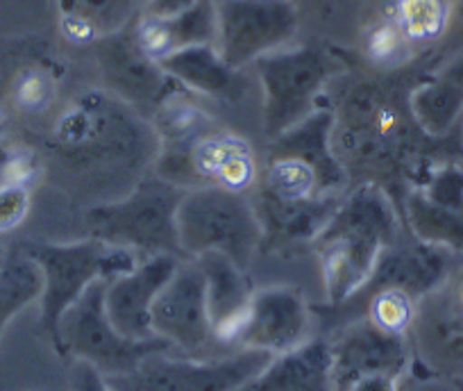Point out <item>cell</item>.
Listing matches in <instances>:
<instances>
[{"label":"cell","mask_w":463,"mask_h":391,"mask_svg":"<svg viewBox=\"0 0 463 391\" xmlns=\"http://www.w3.org/2000/svg\"><path fill=\"white\" fill-rule=\"evenodd\" d=\"M329 128L332 117L316 114L279 135L255 210L261 228L270 225L282 239H316L338 210L345 176L329 153Z\"/></svg>","instance_id":"6da1fadb"},{"label":"cell","mask_w":463,"mask_h":391,"mask_svg":"<svg viewBox=\"0 0 463 391\" xmlns=\"http://www.w3.org/2000/svg\"><path fill=\"white\" fill-rule=\"evenodd\" d=\"M207 278V308L212 319L213 341L225 355L230 350H243L241 341L250 321V308L255 289L246 278V269L218 251L194 257Z\"/></svg>","instance_id":"8fae6325"},{"label":"cell","mask_w":463,"mask_h":391,"mask_svg":"<svg viewBox=\"0 0 463 391\" xmlns=\"http://www.w3.org/2000/svg\"><path fill=\"white\" fill-rule=\"evenodd\" d=\"M449 317H452V323L463 326V278L454 284L449 293Z\"/></svg>","instance_id":"603a6c76"},{"label":"cell","mask_w":463,"mask_h":391,"mask_svg":"<svg viewBox=\"0 0 463 391\" xmlns=\"http://www.w3.org/2000/svg\"><path fill=\"white\" fill-rule=\"evenodd\" d=\"M273 355L243 348L216 359L175 358L157 353L126 376L107 377L116 391H239L250 385Z\"/></svg>","instance_id":"52a82bcc"},{"label":"cell","mask_w":463,"mask_h":391,"mask_svg":"<svg viewBox=\"0 0 463 391\" xmlns=\"http://www.w3.org/2000/svg\"><path fill=\"white\" fill-rule=\"evenodd\" d=\"M398 380L400 377L391 376H368L362 377L359 382H354L347 391H400Z\"/></svg>","instance_id":"7402d4cb"},{"label":"cell","mask_w":463,"mask_h":391,"mask_svg":"<svg viewBox=\"0 0 463 391\" xmlns=\"http://www.w3.org/2000/svg\"><path fill=\"white\" fill-rule=\"evenodd\" d=\"M5 157H7V148H0V186L7 185L5 182Z\"/></svg>","instance_id":"cb8c5ba5"},{"label":"cell","mask_w":463,"mask_h":391,"mask_svg":"<svg viewBox=\"0 0 463 391\" xmlns=\"http://www.w3.org/2000/svg\"><path fill=\"white\" fill-rule=\"evenodd\" d=\"M52 93H55L52 80L39 69H25L14 82V100L25 112L46 110L52 100Z\"/></svg>","instance_id":"d6986e66"},{"label":"cell","mask_w":463,"mask_h":391,"mask_svg":"<svg viewBox=\"0 0 463 391\" xmlns=\"http://www.w3.org/2000/svg\"><path fill=\"white\" fill-rule=\"evenodd\" d=\"M71 391H116L107 382V377L82 359H73L71 368Z\"/></svg>","instance_id":"44dd1931"},{"label":"cell","mask_w":463,"mask_h":391,"mask_svg":"<svg viewBox=\"0 0 463 391\" xmlns=\"http://www.w3.org/2000/svg\"><path fill=\"white\" fill-rule=\"evenodd\" d=\"M250 391H336L329 339L311 337L307 344L275 355L248 385Z\"/></svg>","instance_id":"4fadbf2b"},{"label":"cell","mask_w":463,"mask_h":391,"mask_svg":"<svg viewBox=\"0 0 463 391\" xmlns=\"http://www.w3.org/2000/svg\"><path fill=\"white\" fill-rule=\"evenodd\" d=\"M28 257L37 262L43 275L42 323L43 330L57 346L60 321L66 310L87 291L96 280H114L139 264V255L130 248L111 246L100 239L78 243H37L30 246Z\"/></svg>","instance_id":"5b68a950"},{"label":"cell","mask_w":463,"mask_h":391,"mask_svg":"<svg viewBox=\"0 0 463 391\" xmlns=\"http://www.w3.org/2000/svg\"><path fill=\"white\" fill-rule=\"evenodd\" d=\"M393 237L395 216L377 186H362L341 201L314 239L332 308L364 289Z\"/></svg>","instance_id":"7a4b0ae2"},{"label":"cell","mask_w":463,"mask_h":391,"mask_svg":"<svg viewBox=\"0 0 463 391\" xmlns=\"http://www.w3.org/2000/svg\"><path fill=\"white\" fill-rule=\"evenodd\" d=\"M409 39L400 30V25L391 21H382L371 30L366 39V52L375 64L380 66H393L407 57Z\"/></svg>","instance_id":"ac0fdd59"},{"label":"cell","mask_w":463,"mask_h":391,"mask_svg":"<svg viewBox=\"0 0 463 391\" xmlns=\"http://www.w3.org/2000/svg\"><path fill=\"white\" fill-rule=\"evenodd\" d=\"M448 0H398L393 21L409 42H431L448 25Z\"/></svg>","instance_id":"e0dca14e"},{"label":"cell","mask_w":463,"mask_h":391,"mask_svg":"<svg viewBox=\"0 0 463 391\" xmlns=\"http://www.w3.org/2000/svg\"><path fill=\"white\" fill-rule=\"evenodd\" d=\"M239 391H250V389H248V385H246V386H243V389H239Z\"/></svg>","instance_id":"d4e9b609"},{"label":"cell","mask_w":463,"mask_h":391,"mask_svg":"<svg viewBox=\"0 0 463 391\" xmlns=\"http://www.w3.org/2000/svg\"><path fill=\"white\" fill-rule=\"evenodd\" d=\"M204 12L203 7H194L182 12L180 16H153L146 19L139 28V46L150 60H168L177 55V51L191 42L203 37Z\"/></svg>","instance_id":"5bb4252c"},{"label":"cell","mask_w":463,"mask_h":391,"mask_svg":"<svg viewBox=\"0 0 463 391\" xmlns=\"http://www.w3.org/2000/svg\"><path fill=\"white\" fill-rule=\"evenodd\" d=\"M184 191L168 180H141L121 201L93 207L87 215L91 237L111 246L130 248L137 255L184 253L177 239V207Z\"/></svg>","instance_id":"3957f363"},{"label":"cell","mask_w":463,"mask_h":391,"mask_svg":"<svg viewBox=\"0 0 463 391\" xmlns=\"http://www.w3.org/2000/svg\"><path fill=\"white\" fill-rule=\"evenodd\" d=\"M177 239L189 260L218 251L241 269H248L252 253L264 239V228L246 194L221 186H198L182 196L177 207Z\"/></svg>","instance_id":"277c9868"},{"label":"cell","mask_w":463,"mask_h":391,"mask_svg":"<svg viewBox=\"0 0 463 391\" xmlns=\"http://www.w3.org/2000/svg\"><path fill=\"white\" fill-rule=\"evenodd\" d=\"M105 287L107 280H96L64 312L55 346L61 355L89 362L105 377H116L132 373L150 355L173 353L162 337L139 341L116 330L105 312Z\"/></svg>","instance_id":"8992f818"},{"label":"cell","mask_w":463,"mask_h":391,"mask_svg":"<svg viewBox=\"0 0 463 391\" xmlns=\"http://www.w3.org/2000/svg\"><path fill=\"white\" fill-rule=\"evenodd\" d=\"M182 257L153 255L141 260L130 273L109 280L105 287V312L111 326L128 339H153V305L171 280Z\"/></svg>","instance_id":"30bf717a"},{"label":"cell","mask_w":463,"mask_h":391,"mask_svg":"<svg viewBox=\"0 0 463 391\" xmlns=\"http://www.w3.org/2000/svg\"><path fill=\"white\" fill-rule=\"evenodd\" d=\"M329 348L336 391H347L368 376L400 377L409 364L407 337L391 335L368 319L343 328L329 339Z\"/></svg>","instance_id":"9c48e42d"},{"label":"cell","mask_w":463,"mask_h":391,"mask_svg":"<svg viewBox=\"0 0 463 391\" xmlns=\"http://www.w3.org/2000/svg\"><path fill=\"white\" fill-rule=\"evenodd\" d=\"M43 275L37 262L24 260L0 262V332L12 317L28 308L33 300L42 299Z\"/></svg>","instance_id":"9a60e30c"},{"label":"cell","mask_w":463,"mask_h":391,"mask_svg":"<svg viewBox=\"0 0 463 391\" xmlns=\"http://www.w3.org/2000/svg\"><path fill=\"white\" fill-rule=\"evenodd\" d=\"M362 296H368L366 319L373 326L382 328L391 335L407 337L416 321V303H413L411 293L395 287H375L362 289L353 299H362Z\"/></svg>","instance_id":"2e32d148"},{"label":"cell","mask_w":463,"mask_h":391,"mask_svg":"<svg viewBox=\"0 0 463 391\" xmlns=\"http://www.w3.org/2000/svg\"><path fill=\"white\" fill-rule=\"evenodd\" d=\"M30 191L21 185L0 186V233H10L28 216Z\"/></svg>","instance_id":"ffe728a7"},{"label":"cell","mask_w":463,"mask_h":391,"mask_svg":"<svg viewBox=\"0 0 463 391\" xmlns=\"http://www.w3.org/2000/svg\"><path fill=\"white\" fill-rule=\"evenodd\" d=\"M153 332L189 359H216L222 350L213 341L207 308V278L195 260H182L153 305Z\"/></svg>","instance_id":"ba28073f"},{"label":"cell","mask_w":463,"mask_h":391,"mask_svg":"<svg viewBox=\"0 0 463 391\" xmlns=\"http://www.w3.org/2000/svg\"><path fill=\"white\" fill-rule=\"evenodd\" d=\"M309 305L300 293L287 287H270L255 291L246 335L241 348L264 350L269 355H282L311 339Z\"/></svg>","instance_id":"7c38bea8"}]
</instances>
